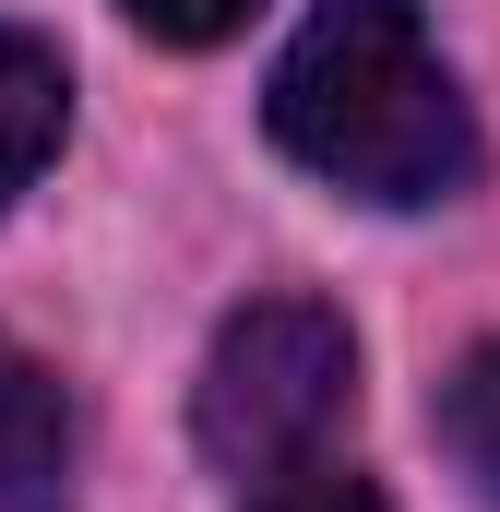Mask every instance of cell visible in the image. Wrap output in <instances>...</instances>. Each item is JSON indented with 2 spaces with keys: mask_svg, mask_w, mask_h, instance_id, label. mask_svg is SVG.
<instances>
[{
  "mask_svg": "<svg viewBox=\"0 0 500 512\" xmlns=\"http://www.w3.org/2000/svg\"><path fill=\"white\" fill-rule=\"evenodd\" d=\"M262 120L274 143L334 179L346 203H453L477 179V120H465V84L453 60L429 48L417 0H322L274 84H262Z\"/></svg>",
  "mask_w": 500,
  "mask_h": 512,
  "instance_id": "1",
  "label": "cell"
},
{
  "mask_svg": "<svg viewBox=\"0 0 500 512\" xmlns=\"http://www.w3.org/2000/svg\"><path fill=\"white\" fill-rule=\"evenodd\" d=\"M72 501V405L36 346L0 334V512H60Z\"/></svg>",
  "mask_w": 500,
  "mask_h": 512,
  "instance_id": "3",
  "label": "cell"
},
{
  "mask_svg": "<svg viewBox=\"0 0 500 512\" xmlns=\"http://www.w3.org/2000/svg\"><path fill=\"white\" fill-rule=\"evenodd\" d=\"M143 36H167V48H215V36H239L262 0H120Z\"/></svg>",
  "mask_w": 500,
  "mask_h": 512,
  "instance_id": "7",
  "label": "cell"
},
{
  "mask_svg": "<svg viewBox=\"0 0 500 512\" xmlns=\"http://www.w3.org/2000/svg\"><path fill=\"white\" fill-rule=\"evenodd\" d=\"M429 429H441V453L465 465V489L500 512V346H465L453 358V382L429 405Z\"/></svg>",
  "mask_w": 500,
  "mask_h": 512,
  "instance_id": "5",
  "label": "cell"
},
{
  "mask_svg": "<svg viewBox=\"0 0 500 512\" xmlns=\"http://www.w3.org/2000/svg\"><path fill=\"white\" fill-rule=\"evenodd\" d=\"M60 131H72V72H60V48L24 36V24H0V203L60 155Z\"/></svg>",
  "mask_w": 500,
  "mask_h": 512,
  "instance_id": "4",
  "label": "cell"
},
{
  "mask_svg": "<svg viewBox=\"0 0 500 512\" xmlns=\"http://www.w3.org/2000/svg\"><path fill=\"white\" fill-rule=\"evenodd\" d=\"M358 405V334L346 310L322 298H250L239 322L215 334L203 358V393H191V429L227 477H286L310 465Z\"/></svg>",
  "mask_w": 500,
  "mask_h": 512,
  "instance_id": "2",
  "label": "cell"
},
{
  "mask_svg": "<svg viewBox=\"0 0 500 512\" xmlns=\"http://www.w3.org/2000/svg\"><path fill=\"white\" fill-rule=\"evenodd\" d=\"M250 512H393L370 489V477H358V465H334V453H310V465H286V477H262V501Z\"/></svg>",
  "mask_w": 500,
  "mask_h": 512,
  "instance_id": "6",
  "label": "cell"
}]
</instances>
